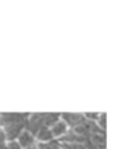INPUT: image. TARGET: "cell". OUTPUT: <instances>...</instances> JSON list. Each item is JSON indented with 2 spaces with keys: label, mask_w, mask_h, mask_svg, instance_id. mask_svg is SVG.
<instances>
[{
  "label": "cell",
  "mask_w": 138,
  "mask_h": 149,
  "mask_svg": "<svg viewBox=\"0 0 138 149\" xmlns=\"http://www.w3.org/2000/svg\"><path fill=\"white\" fill-rule=\"evenodd\" d=\"M26 119H27L26 114H3L1 115V122H4V123H11V122L26 123Z\"/></svg>",
  "instance_id": "4"
},
{
  "label": "cell",
  "mask_w": 138,
  "mask_h": 149,
  "mask_svg": "<svg viewBox=\"0 0 138 149\" xmlns=\"http://www.w3.org/2000/svg\"><path fill=\"white\" fill-rule=\"evenodd\" d=\"M64 119L67 123L76 127L84 121V115H81V114H64Z\"/></svg>",
  "instance_id": "5"
},
{
  "label": "cell",
  "mask_w": 138,
  "mask_h": 149,
  "mask_svg": "<svg viewBox=\"0 0 138 149\" xmlns=\"http://www.w3.org/2000/svg\"><path fill=\"white\" fill-rule=\"evenodd\" d=\"M87 117L88 118H98V115H96V114H87Z\"/></svg>",
  "instance_id": "15"
},
{
  "label": "cell",
  "mask_w": 138,
  "mask_h": 149,
  "mask_svg": "<svg viewBox=\"0 0 138 149\" xmlns=\"http://www.w3.org/2000/svg\"><path fill=\"white\" fill-rule=\"evenodd\" d=\"M60 115L58 114H44V126L45 127H49V126H53L58 122Z\"/></svg>",
  "instance_id": "7"
},
{
  "label": "cell",
  "mask_w": 138,
  "mask_h": 149,
  "mask_svg": "<svg viewBox=\"0 0 138 149\" xmlns=\"http://www.w3.org/2000/svg\"><path fill=\"white\" fill-rule=\"evenodd\" d=\"M4 142H6V134L0 130V149H4Z\"/></svg>",
  "instance_id": "12"
},
{
  "label": "cell",
  "mask_w": 138,
  "mask_h": 149,
  "mask_svg": "<svg viewBox=\"0 0 138 149\" xmlns=\"http://www.w3.org/2000/svg\"><path fill=\"white\" fill-rule=\"evenodd\" d=\"M65 130H67V125L64 123V122H57L55 125H53V127H51V134L53 136H61L62 133H65Z\"/></svg>",
  "instance_id": "9"
},
{
  "label": "cell",
  "mask_w": 138,
  "mask_h": 149,
  "mask_svg": "<svg viewBox=\"0 0 138 149\" xmlns=\"http://www.w3.org/2000/svg\"><path fill=\"white\" fill-rule=\"evenodd\" d=\"M23 126H26V123H22V122H11V123H6V136H7L10 140H14V138L19 137L20 132L23 129Z\"/></svg>",
  "instance_id": "2"
},
{
  "label": "cell",
  "mask_w": 138,
  "mask_h": 149,
  "mask_svg": "<svg viewBox=\"0 0 138 149\" xmlns=\"http://www.w3.org/2000/svg\"><path fill=\"white\" fill-rule=\"evenodd\" d=\"M26 126L31 133H38L41 127H44V114H34L28 121H26Z\"/></svg>",
  "instance_id": "1"
},
{
  "label": "cell",
  "mask_w": 138,
  "mask_h": 149,
  "mask_svg": "<svg viewBox=\"0 0 138 149\" xmlns=\"http://www.w3.org/2000/svg\"><path fill=\"white\" fill-rule=\"evenodd\" d=\"M4 149H20V146H19V144H18V142H11L7 148H4Z\"/></svg>",
  "instance_id": "13"
},
{
  "label": "cell",
  "mask_w": 138,
  "mask_h": 149,
  "mask_svg": "<svg viewBox=\"0 0 138 149\" xmlns=\"http://www.w3.org/2000/svg\"><path fill=\"white\" fill-rule=\"evenodd\" d=\"M33 136L28 132H23L19 134V146H24V148H30L33 144Z\"/></svg>",
  "instance_id": "6"
},
{
  "label": "cell",
  "mask_w": 138,
  "mask_h": 149,
  "mask_svg": "<svg viewBox=\"0 0 138 149\" xmlns=\"http://www.w3.org/2000/svg\"><path fill=\"white\" fill-rule=\"evenodd\" d=\"M88 138L96 149H106V136H104L103 132L102 133L91 134V136H88Z\"/></svg>",
  "instance_id": "3"
},
{
  "label": "cell",
  "mask_w": 138,
  "mask_h": 149,
  "mask_svg": "<svg viewBox=\"0 0 138 149\" xmlns=\"http://www.w3.org/2000/svg\"><path fill=\"white\" fill-rule=\"evenodd\" d=\"M64 149H85L83 144H77V142H64Z\"/></svg>",
  "instance_id": "10"
},
{
  "label": "cell",
  "mask_w": 138,
  "mask_h": 149,
  "mask_svg": "<svg viewBox=\"0 0 138 149\" xmlns=\"http://www.w3.org/2000/svg\"><path fill=\"white\" fill-rule=\"evenodd\" d=\"M100 125L102 127H106V115H100Z\"/></svg>",
  "instance_id": "14"
},
{
  "label": "cell",
  "mask_w": 138,
  "mask_h": 149,
  "mask_svg": "<svg viewBox=\"0 0 138 149\" xmlns=\"http://www.w3.org/2000/svg\"><path fill=\"white\" fill-rule=\"evenodd\" d=\"M38 149H60V146L55 142H49V144H40Z\"/></svg>",
  "instance_id": "11"
},
{
  "label": "cell",
  "mask_w": 138,
  "mask_h": 149,
  "mask_svg": "<svg viewBox=\"0 0 138 149\" xmlns=\"http://www.w3.org/2000/svg\"><path fill=\"white\" fill-rule=\"evenodd\" d=\"M37 134H38V138H40L41 141H49V140H51V137H53L50 129H49V127H45V126L41 127Z\"/></svg>",
  "instance_id": "8"
}]
</instances>
